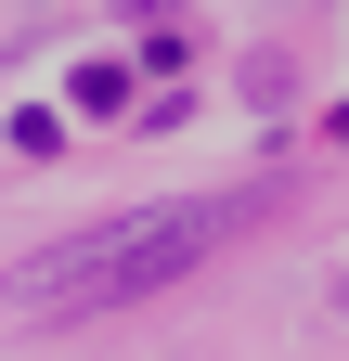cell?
Masks as SVG:
<instances>
[{"instance_id":"cell-1","label":"cell","mask_w":349,"mask_h":361,"mask_svg":"<svg viewBox=\"0 0 349 361\" xmlns=\"http://www.w3.org/2000/svg\"><path fill=\"white\" fill-rule=\"evenodd\" d=\"M233 219H246V207H155V219H129V233L52 245V258L13 271V310H129V297L182 284L207 245H233Z\"/></svg>"},{"instance_id":"cell-2","label":"cell","mask_w":349,"mask_h":361,"mask_svg":"<svg viewBox=\"0 0 349 361\" xmlns=\"http://www.w3.org/2000/svg\"><path fill=\"white\" fill-rule=\"evenodd\" d=\"M65 104H78V116H117V104H129V78H117V65H78V90H65Z\"/></svg>"},{"instance_id":"cell-3","label":"cell","mask_w":349,"mask_h":361,"mask_svg":"<svg viewBox=\"0 0 349 361\" xmlns=\"http://www.w3.org/2000/svg\"><path fill=\"white\" fill-rule=\"evenodd\" d=\"M129 13H143V26H168V13H182V0H129Z\"/></svg>"},{"instance_id":"cell-4","label":"cell","mask_w":349,"mask_h":361,"mask_svg":"<svg viewBox=\"0 0 349 361\" xmlns=\"http://www.w3.org/2000/svg\"><path fill=\"white\" fill-rule=\"evenodd\" d=\"M336 129H349V116H336Z\"/></svg>"}]
</instances>
